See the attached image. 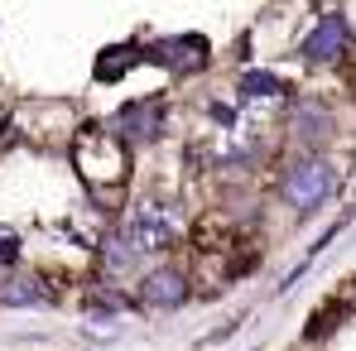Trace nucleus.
<instances>
[{
  "label": "nucleus",
  "instance_id": "1",
  "mask_svg": "<svg viewBox=\"0 0 356 351\" xmlns=\"http://www.w3.org/2000/svg\"><path fill=\"white\" fill-rule=\"evenodd\" d=\"M332 188H337V169L327 159H298L284 174V183H280V197L294 207L298 217H308V212H318L332 197Z\"/></svg>",
  "mask_w": 356,
  "mask_h": 351
},
{
  "label": "nucleus",
  "instance_id": "2",
  "mask_svg": "<svg viewBox=\"0 0 356 351\" xmlns=\"http://www.w3.org/2000/svg\"><path fill=\"white\" fill-rule=\"evenodd\" d=\"M188 293H193V284H188V275H183L178 265H159V270H149V275L140 279V303H145V308H159V313L183 308Z\"/></svg>",
  "mask_w": 356,
  "mask_h": 351
},
{
  "label": "nucleus",
  "instance_id": "9",
  "mask_svg": "<svg viewBox=\"0 0 356 351\" xmlns=\"http://www.w3.org/2000/svg\"><path fill=\"white\" fill-rule=\"evenodd\" d=\"M135 255H140V245H135L125 231H106V240H102V265H106L111 275L130 270V265H135Z\"/></svg>",
  "mask_w": 356,
  "mask_h": 351
},
{
  "label": "nucleus",
  "instance_id": "10",
  "mask_svg": "<svg viewBox=\"0 0 356 351\" xmlns=\"http://www.w3.org/2000/svg\"><path fill=\"white\" fill-rule=\"evenodd\" d=\"M241 92H245V97H284L289 87H284L275 72H245V77H241Z\"/></svg>",
  "mask_w": 356,
  "mask_h": 351
},
{
  "label": "nucleus",
  "instance_id": "4",
  "mask_svg": "<svg viewBox=\"0 0 356 351\" xmlns=\"http://www.w3.org/2000/svg\"><path fill=\"white\" fill-rule=\"evenodd\" d=\"M347 39H352L347 19H342V15H327V19L298 44V54H303V63H313V67H327V63H337L347 54Z\"/></svg>",
  "mask_w": 356,
  "mask_h": 351
},
{
  "label": "nucleus",
  "instance_id": "5",
  "mask_svg": "<svg viewBox=\"0 0 356 351\" xmlns=\"http://www.w3.org/2000/svg\"><path fill=\"white\" fill-rule=\"evenodd\" d=\"M125 236H130L140 250H169V245L178 240V222L164 212V207L149 202V207H140V212L125 222Z\"/></svg>",
  "mask_w": 356,
  "mask_h": 351
},
{
  "label": "nucleus",
  "instance_id": "7",
  "mask_svg": "<svg viewBox=\"0 0 356 351\" xmlns=\"http://www.w3.org/2000/svg\"><path fill=\"white\" fill-rule=\"evenodd\" d=\"M0 303H5V308H39V303H49L44 279H39V275H15V279H5V284H0Z\"/></svg>",
  "mask_w": 356,
  "mask_h": 351
},
{
  "label": "nucleus",
  "instance_id": "6",
  "mask_svg": "<svg viewBox=\"0 0 356 351\" xmlns=\"http://www.w3.org/2000/svg\"><path fill=\"white\" fill-rule=\"evenodd\" d=\"M149 58L164 63V67H178V72H197V67H207L212 49H207L202 34H174V39H159L149 49Z\"/></svg>",
  "mask_w": 356,
  "mask_h": 351
},
{
  "label": "nucleus",
  "instance_id": "11",
  "mask_svg": "<svg viewBox=\"0 0 356 351\" xmlns=\"http://www.w3.org/2000/svg\"><path fill=\"white\" fill-rule=\"evenodd\" d=\"M298 135H313V145H318V140H323V135H327V116H323V111H308V106H298Z\"/></svg>",
  "mask_w": 356,
  "mask_h": 351
},
{
  "label": "nucleus",
  "instance_id": "8",
  "mask_svg": "<svg viewBox=\"0 0 356 351\" xmlns=\"http://www.w3.org/2000/svg\"><path fill=\"white\" fill-rule=\"evenodd\" d=\"M130 58H149V49H140V44H120V49H106V54L97 58V82H116L120 72H130V67H135Z\"/></svg>",
  "mask_w": 356,
  "mask_h": 351
},
{
  "label": "nucleus",
  "instance_id": "3",
  "mask_svg": "<svg viewBox=\"0 0 356 351\" xmlns=\"http://www.w3.org/2000/svg\"><path fill=\"white\" fill-rule=\"evenodd\" d=\"M116 135L120 140H159L164 135V97H140V101H130L125 111H116Z\"/></svg>",
  "mask_w": 356,
  "mask_h": 351
}]
</instances>
